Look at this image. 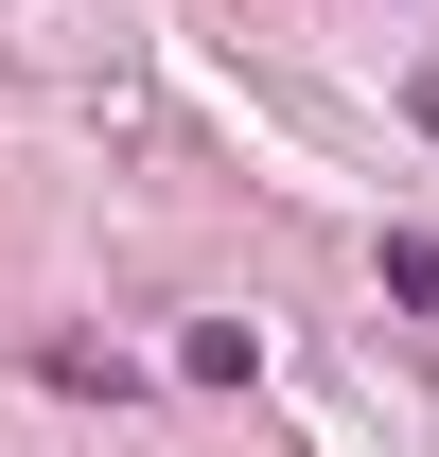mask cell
<instances>
[{"mask_svg":"<svg viewBox=\"0 0 439 457\" xmlns=\"http://www.w3.org/2000/svg\"><path fill=\"white\" fill-rule=\"evenodd\" d=\"M404 123H422V141H439V71H422V88H404Z\"/></svg>","mask_w":439,"mask_h":457,"instance_id":"obj_1","label":"cell"}]
</instances>
